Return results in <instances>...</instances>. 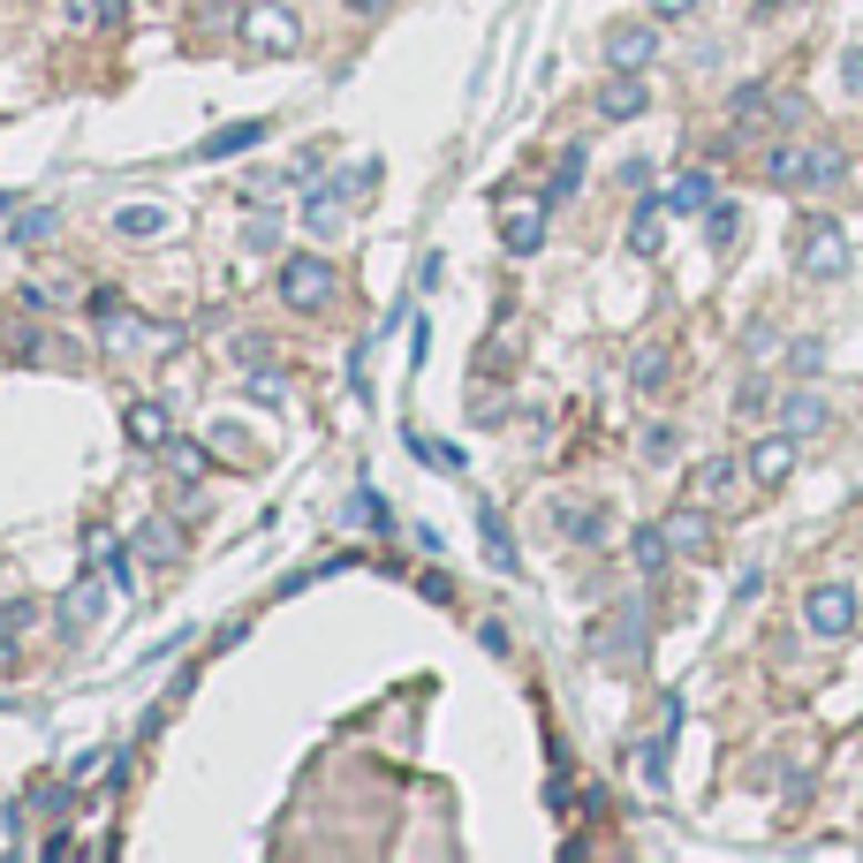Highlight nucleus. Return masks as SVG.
Returning <instances> with one entry per match:
<instances>
[{
  "instance_id": "nucleus-9",
  "label": "nucleus",
  "mask_w": 863,
  "mask_h": 863,
  "mask_svg": "<svg viewBox=\"0 0 863 863\" xmlns=\"http://www.w3.org/2000/svg\"><path fill=\"white\" fill-rule=\"evenodd\" d=\"M651 53H659V31H651V23H613V31H606V69H644Z\"/></svg>"
},
{
  "instance_id": "nucleus-37",
  "label": "nucleus",
  "mask_w": 863,
  "mask_h": 863,
  "mask_svg": "<svg viewBox=\"0 0 863 863\" xmlns=\"http://www.w3.org/2000/svg\"><path fill=\"white\" fill-rule=\"evenodd\" d=\"M348 8H356V16H379V8H387V0H348Z\"/></svg>"
},
{
  "instance_id": "nucleus-8",
  "label": "nucleus",
  "mask_w": 863,
  "mask_h": 863,
  "mask_svg": "<svg viewBox=\"0 0 863 863\" xmlns=\"http://www.w3.org/2000/svg\"><path fill=\"white\" fill-rule=\"evenodd\" d=\"M644 106H651V91H644L637 69H613V77L599 84V122H637Z\"/></svg>"
},
{
  "instance_id": "nucleus-3",
  "label": "nucleus",
  "mask_w": 863,
  "mask_h": 863,
  "mask_svg": "<svg viewBox=\"0 0 863 863\" xmlns=\"http://www.w3.org/2000/svg\"><path fill=\"white\" fill-rule=\"evenodd\" d=\"M91 318H99V334L114 348H136V342H174V326H152V318H136L130 303L114 296V288H99L91 296Z\"/></svg>"
},
{
  "instance_id": "nucleus-14",
  "label": "nucleus",
  "mask_w": 863,
  "mask_h": 863,
  "mask_svg": "<svg viewBox=\"0 0 863 863\" xmlns=\"http://www.w3.org/2000/svg\"><path fill=\"white\" fill-rule=\"evenodd\" d=\"M251 144H265V122H227V130H213L190 160H235V152H251Z\"/></svg>"
},
{
  "instance_id": "nucleus-17",
  "label": "nucleus",
  "mask_w": 863,
  "mask_h": 863,
  "mask_svg": "<svg viewBox=\"0 0 863 863\" xmlns=\"http://www.w3.org/2000/svg\"><path fill=\"white\" fill-rule=\"evenodd\" d=\"M167 205H122V213H114V235H122V243H152V235H167Z\"/></svg>"
},
{
  "instance_id": "nucleus-23",
  "label": "nucleus",
  "mask_w": 863,
  "mask_h": 863,
  "mask_svg": "<svg viewBox=\"0 0 863 863\" xmlns=\"http://www.w3.org/2000/svg\"><path fill=\"white\" fill-rule=\"evenodd\" d=\"M53 205H23V220H16V227H8V243H16V251H31V243H45V235H53Z\"/></svg>"
},
{
  "instance_id": "nucleus-36",
  "label": "nucleus",
  "mask_w": 863,
  "mask_h": 863,
  "mask_svg": "<svg viewBox=\"0 0 863 863\" xmlns=\"http://www.w3.org/2000/svg\"><path fill=\"white\" fill-rule=\"evenodd\" d=\"M0 213H23V197H16V190H0Z\"/></svg>"
},
{
  "instance_id": "nucleus-24",
  "label": "nucleus",
  "mask_w": 863,
  "mask_h": 863,
  "mask_svg": "<svg viewBox=\"0 0 863 863\" xmlns=\"http://www.w3.org/2000/svg\"><path fill=\"white\" fill-rule=\"evenodd\" d=\"M788 431H795V439L825 431V402H819V394H788Z\"/></svg>"
},
{
  "instance_id": "nucleus-2",
  "label": "nucleus",
  "mask_w": 863,
  "mask_h": 863,
  "mask_svg": "<svg viewBox=\"0 0 863 863\" xmlns=\"http://www.w3.org/2000/svg\"><path fill=\"white\" fill-rule=\"evenodd\" d=\"M795 265H803V281H841V273H849V235H841V220H803Z\"/></svg>"
},
{
  "instance_id": "nucleus-21",
  "label": "nucleus",
  "mask_w": 863,
  "mask_h": 863,
  "mask_svg": "<svg viewBox=\"0 0 863 863\" xmlns=\"http://www.w3.org/2000/svg\"><path fill=\"white\" fill-rule=\"evenodd\" d=\"M554 516H561V530L576 538V546H599V538H606V516H599V508H583V500H561Z\"/></svg>"
},
{
  "instance_id": "nucleus-20",
  "label": "nucleus",
  "mask_w": 863,
  "mask_h": 863,
  "mask_svg": "<svg viewBox=\"0 0 863 863\" xmlns=\"http://www.w3.org/2000/svg\"><path fill=\"white\" fill-rule=\"evenodd\" d=\"M576 182H583V144H568L561 160H554V174H546V205H568Z\"/></svg>"
},
{
  "instance_id": "nucleus-28",
  "label": "nucleus",
  "mask_w": 863,
  "mask_h": 863,
  "mask_svg": "<svg viewBox=\"0 0 863 863\" xmlns=\"http://www.w3.org/2000/svg\"><path fill=\"white\" fill-rule=\"evenodd\" d=\"M728 485H734V463H728V455H712V463H697V500H720Z\"/></svg>"
},
{
  "instance_id": "nucleus-13",
  "label": "nucleus",
  "mask_w": 863,
  "mask_h": 863,
  "mask_svg": "<svg viewBox=\"0 0 863 863\" xmlns=\"http://www.w3.org/2000/svg\"><path fill=\"white\" fill-rule=\"evenodd\" d=\"M477 538H485V554H493V568H500V576H516V538H508V522H500V508H493V500H477Z\"/></svg>"
},
{
  "instance_id": "nucleus-25",
  "label": "nucleus",
  "mask_w": 863,
  "mask_h": 863,
  "mask_svg": "<svg viewBox=\"0 0 863 863\" xmlns=\"http://www.w3.org/2000/svg\"><path fill=\"white\" fill-rule=\"evenodd\" d=\"M841 152H803V182H795V190H833V182H841Z\"/></svg>"
},
{
  "instance_id": "nucleus-26",
  "label": "nucleus",
  "mask_w": 863,
  "mask_h": 863,
  "mask_svg": "<svg viewBox=\"0 0 863 863\" xmlns=\"http://www.w3.org/2000/svg\"><path fill=\"white\" fill-rule=\"evenodd\" d=\"M667 205H674V213H704V205H712V174H682V182L667 190Z\"/></svg>"
},
{
  "instance_id": "nucleus-11",
  "label": "nucleus",
  "mask_w": 863,
  "mask_h": 863,
  "mask_svg": "<svg viewBox=\"0 0 863 863\" xmlns=\"http://www.w3.org/2000/svg\"><path fill=\"white\" fill-rule=\"evenodd\" d=\"M788 470H795V431H773V439L750 447V477H758V485H780Z\"/></svg>"
},
{
  "instance_id": "nucleus-31",
  "label": "nucleus",
  "mask_w": 863,
  "mask_h": 863,
  "mask_svg": "<svg viewBox=\"0 0 863 863\" xmlns=\"http://www.w3.org/2000/svg\"><path fill=\"white\" fill-rule=\"evenodd\" d=\"M629 379H637V387H659V379H667V348H637Z\"/></svg>"
},
{
  "instance_id": "nucleus-5",
  "label": "nucleus",
  "mask_w": 863,
  "mask_h": 863,
  "mask_svg": "<svg viewBox=\"0 0 863 863\" xmlns=\"http://www.w3.org/2000/svg\"><path fill=\"white\" fill-rule=\"evenodd\" d=\"M243 39L258 45V53H296V45H303V23H296V8H273V0H265V8H251V16H243Z\"/></svg>"
},
{
  "instance_id": "nucleus-19",
  "label": "nucleus",
  "mask_w": 863,
  "mask_h": 863,
  "mask_svg": "<svg viewBox=\"0 0 863 863\" xmlns=\"http://www.w3.org/2000/svg\"><path fill=\"white\" fill-rule=\"evenodd\" d=\"M402 447H409V455H417V463H431V470H463V447H455V439H431V431H409L402 425Z\"/></svg>"
},
{
  "instance_id": "nucleus-22",
  "label": "nucleus",
  "mask_w": 863,
  "mask_h": 863,
  "mask_svg": "<svg viewBox=\"0 0 863 863\" xmlns=\"http://www.w3.org/2000/svg\"><path fill=\"white\" fill-rule=\"evenodd\" d=\"M243 394H251L258 409H281V402H288V372H273V364H251V379H243Z\"/></svg>"
},
{
  "instance_id": "nucleus-30",
  "label": "nucleus",
  "mask_w": 863,
  "mask_h": 863,
  "mask_svg": "<svg viewBox=\"0 0 863 863\" xmlns=\"http://www.w3.org/2000/svg\"><path fill=\"white\" fill-rule=\"evenodd\" d=\"M348 508H356V522H364V530H387V500H379L372 485H356V500H348Z\"/></svg>"
},
{
  "instance_id": "nucleus-32",
  "label": "nucleus",
  "mask_w": 863,
  "mask_h": 863,
  "mask_svg": "<svg viewBox=\"0 0 863 863\" xmlns=\"http://www.w3.org/2000/svg\"><path fill=\"white\" fill-rule=\"evenodd\" d=\"M734 220H742V213H734V205H712V220H704V235H712V251H728V243H734Z\"/></svg>"
},
{
  "instance_id": "nucleus-15",
  "label": "nucleus",
  "mask_w": 863,
  "mask_h": 863,
  "mask_svg": "<svg viewBox=\"0 0 863 863\" xmlns=\"http://www.w3.org/2000/svg\"><path fill=\"white\" fill-rule=\"evenodd\" d=\"M122 431H130L136 447H167V439H174V417L160 409V402H130V417H122Z\"/></svg>"
},
{
  "instance_id": "nucleus-16",
  "label": "nucleus",
  "mask_w": 863,
  "mask_h": 863,
  "mask_svg": "<svg viewBox=\"0 0 863 863\" xmlns=\"http://www.w3.org/2000/svg\"><path fill=\"white\" fill-rule=\"evenodd\" d=\"M99 599H106V583H77V591H69V599H61V637H84L91 621H99Z\"/></svg>"
},
{
  "instance_id": "nucleus-12",
  "label": "nucleus",
  "mask_w": 863,
  "mask_h": 863,
  "mask_svg": "<svg viewBox=\"0 0 863 863\" xmlns=\"http://www.w3.org/2000/svg\"><path fill=\"white\" fill-rule=\"evenodd\" d=\"M667 538H674V554H690V561H704V554H712V522H704V508H674V516H667Z\"/></svg>"
},
{
  "instance_id": "nucleus-1",
  "label": "nucleus",
  "mask_w": 863,
  "mask_h": 863,
  "mask_svg": "<svg viewBox=\"0 0 863 863\" xmlns=\"http://www.w3.org/2000/svg\"><path fill=\"white\" fill-rule=\"evenodd\" d=\"M273 288H281L288 311H326L334 303V265L318 258V251H288L281 273H273Z\"/></svg>"
},
{
  "instance_id": "nucleus-34",
  "label": "nucleus",
  "mask_w": 863,
  "mask_h": 863,
  "mask_svg": "<svg viewBox=\"0 0 863 863\" xmlns=\"http://www.w3.org/2000/svg\"><path fill=\"white\" fill-rule=\"evenodd\" d=\"M690 8H697V0H651V23H682Z\"/></svg>"
},
{
  "instance_id": "nucleus-38",
  "label": "nucleus",
  "mask_w": 863,
  "mask_h": 863,
  "mask_svg": "<svg viewBox=\"0 0 863 863\" xmlns=\"http://www.w3.org/2000/svg\"><path fill=\"white\" fill-rule=\"evenodd\" d=\"M849 84H863V53H849Z\"/></svg>"
},
{
  "instance_id": "nucleus-4",
  "label": "nucleus",
  "mask_w": 863,
  "mask_h": 863,
  "mask_svg": "<svg viewBox=\"0 0 863 863\" xmlns=\"http://www.w3.org/2000/svg\"><path fill=\"white\" fill-rule=\"evenodd\" d=\"M803 629L825 637V644L849 637V629H856V583H819V591L803 599Z\"/></svg>"
},
{
  "instance_id": "nucleus-33",
  "label": "nucleus",
  "mask_w": 863,
  "mask_h": 863,
  "mask_svg": "<svg viewBox=\"0 0 863 863\" xmlns=\"http://www.w3.org/2000/svg\"><path fill=\"white\" fill-rule=\"evenodd\" d=\"M243 243H251V251H273V243H281V227H273V220H251V227H243Z\"/></svg>"
},
{
  "instance_id": "nucleus-18",
  "label": "nucleus",
  "mask_w": 863,
  "mask_h": 863,
  "mask_svg": "<svg viewBox=\"0 0 863 863\" xmlns=\"http://www.w3.org/2000/svg\"><path fill=\"white\" fill-rule=\"evenodd\" d=\"M629 554H637V568H644V576H667V561H674V538H667V522H644V530L629 538Z\"/></svg>"
},
{
  "instance_id": "nucleus-27",
  "label": "nucleus",
  "mask_w": 863,
  "mask_h": 863,
  "mask_svg": "<svg viewBox=\"0 0 863 863\" xmlns=\"http://www.w3.org/2000/svg\"><path fill=\"white\" fill-rule=\"evenodd\" d=\"M167 470L174 477H205V470H213V455H205L197 439H167Z\"/></svg>"
},
{
  "instance_id": "nucleus-10",
  "label": "nucleus",
  "mask_w": 863,
  "mask_h": 863,
  "mask_svg": "<svg viewBox=\"0 0 863 863\" xmlns=\"http://www.w3.org/2000/svg\"><path fill=\"white\" fill-rule=\"evenodd\" d=\"M629 251H637V258H659V251H667V197H651V205L629 213Z\"/></svg>"
},
{
  "instance_id": "nucleus-29",
  "label": "nucleus",
  "mask_w": 863,
  "mask_h": 863,
  "mask_svg": "<svg viewBox=\"0 0 863 863\" xmlns=\"http://www.w3.org/2000/svg\"><path fill=\"white\" fill-rule=\"evenodd\" d=\"M69 296H77L69 281H23V303H31V311H61Z\"/></svg>"
},
{
  "instance_id": "nucleus-6",
  "label": "nucleus",
  "mask_w": 863,
  "mask_h": 863,
  "mask_svg": "<svg viewBox=\"0 0 863 863\" xmlns=\"http://www.w3.org/2000/svg\"><path fill=\"white\" fill-rule=\"evenodd\" d=\"M546 197H530V205H508L500 213V243H508V258H538V243H546Z\"/></svg>"
},
{
  "instance_id": "nucleus-35",
  "label": "nucleus",
  "mask_w": 863,
  "mask_h": 863,
  "mask_svg": "<svg viewBox=\"0 0 863 863\" xmlns=\"http://www.w3.org/2000/svg\"><path fill=\"white\" fill-rule=\"evenodd\" d=\"M644 455H674V425H651L644 431Z\"/></svg>"
},
{
  "instance_id": "nucleus-7",
  "label": "nucleus",
  "mask_w": 863,
  "mask_h": 863,
  "mask_svg": "<svg viewBox=\"0 0 863 863\" xmlns=\"http://www.w3.org/2000/svg\"><path fill=\"white\" fill-rule=\"evenodd\" d=\"M303 227H311L318 243H342V235H348V190H342V182H326V190H311V197H303Z\"/></svg>"
}]
</instances>
